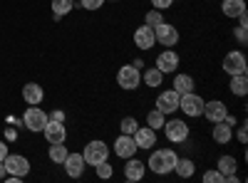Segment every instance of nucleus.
<instances>
[{
    "instance_id": "obj_1",
    "label": "nucleus",
    "mask_w": 248,
    "mask_h": 183,
    "mask_svg": "<svg viewBox=\"0 0 248 183\" xmlns=\"http://www.w3.org/2000/svg\"><path fill=\"white\" fill-rule=\"evenodd\" d=\"M179 161V154L174 149H152L149 151V158H147V169L156 176H169L174 173V166Z\"/></svg>"
},
{
    "instance_id": "obj_2",
    "label": "nucleus",
    "mask_w": 248,
    "mask_h": 183,
    "mask_svg": "<svg viewBox=\"0 0 248 183\" xmlns=\"http://www.w3.org/2000/svg\"><path fill=\"white\" fill-rule=\"evenodd\" d=\"M161 131H164V136H167L169 144H186V141H189V136H191V127L186 124L184 119H176V116L164 121Z\"/></svg>"
},
{
    "instance_id": "obj_3",
    "label": "nucleus",
    "mask_w": 248,
    "mask_h": 183,
    "mask_svg": "<svg viewBox=\"0 0 248 183\" xmlns=\"http://www.w3.org/2000/svg\"><path fill=\"white\" fill-rule=\"evenodd\" d=\"M114 79H117V87H119V89H124V92H137L139 84H141V70H137L132 62H127V65H122V67L117 70Z\"/></svg>"
},
{
    "instance_id": "obj_4",
    "label": "nucleus",
    "mask_w": 248,
    "mask_h": 183,
    "mask_svg": "<svg viewBox=\"0 0 248 183\" xmlns=\"http://www.w3.org/2000/svg\"><path fill=\"white\" fill-rule=\"evenodd\" d=\"M203 97L194 89V92H186V94H181L179 97V112L184 114V116H189V119H201V114H203Z\"/></svg>"
},
{
    "instance_id": "obj_5",
    "label": "nucleus",
    "mask_w": 248,
    "mask_h": 183,
    "mask_svg": "<svg viewBox=\"0 0 248 183\" xmlns=\"http://www.w3.org/2000/svg\"><path fill=\"white\" fill-rule=\"evenodd\" d=\"M221 70H223V74H229V77H233V74H246V72H248V59H246V55H243L241 50H231V52L223 55Z\"/></svg>"
},
{
    "instance_id": "obj_6",
    "label": "nucleus",
    "mask_w": 248,
    "mask_h": 183,
    "mask_svg": "<svg viewBox=\"0 0 248 183\" xmlns=\"http://www.w3.org/2000/svg\"><path fill=\"white\" fill-rule=\"evenodd\" d=\"M47 119H50L47 112L40 109V104H28V109H25V114H23V127H25L28 131H32V134H43Z\"/></svg>"
},
{
    "instance_id": "obj_7",
    "label": "nucleus",
    "mask_w": 248,
    "mask_h": 183,
    "mask_svg": "<svg viewBox=\"0 0 248 183\" xmlns=\"http://www.w3.org/2000/svg\"><path fill=\"white\" fill-rule=\"evenodd\" d=\"M109 146H107V141H102V139H92L90 144L85 146V151H82V156H85L87 161V166H97L102 164V161H109Z\"/></svg>"
},
{
    "instance_id": "obj_8",
    "label": "nucleus",
    "mask_w": 248,
    "mask_h": 183,
    "mask_svg": "<svg viewBox=\"0 0 248 183\" xmlns=\"http://www.w3.org/2000/svg\"><path fill=\"white\" fill-rule=\"evenodd\" d=\"M154 37H156V45H161V47H176L179 40H181V32L174 23L164 20V23H159L154 28Z\"/></svg>"
},
{
    "instance_id": "obj_9",
    "label": "nucleus",
    "mask_w": 248,
    "mask_h": 183,
    "mask_svg": "<svg viewBox=\"0 0 248 183\" xmlns=\"http://www.w3.org/2000/svg\"><path fill=\"white\" fill-rule=\"evenodd\" d=\"M179 65H181V57H179V52L174 47H164L156 55V59H154V67L161 70L164 74H174L179 70Z\"/></svg>"
},
{
    "instance_id": "obj_10",
    "label": "nucleus",
    "mask_w": 248,
    "mask_h": 183,
    "mask_svg": "<svg viewBox=\"0 0 248 183\" xmlns=\"http://www.w3.org/2000/svg\"><path fill=\"white\" fill-rule=\"evenodd\" d=\"M179 92H174V89H161L159 94H156V99H154V109H159L161 114H176L179 112Z\"/></svg>"
},
{
    "instance_id": "obj_11",
    "label": "nucleus",
    "mask_w": 248,
    "mask_h": 183,
    "mask_svg": "<svg viewBox=\"0 0 248 183\" xmlns=\"http://www.w3.org/2000/svg\"><path fill=\"white\" fill-rule=\"evenodd\" d=\"M122 173H124V181H127V183H137V181H141L144 176H147V161H141L137 156L124 158Z\"/></svg>"
},
{
    "instance_id": "obj_12",
    "label": "nucleus",
    "mask_w": 248,
    "mask_h": 183,
    "mask_svg": "<svg viewBox=\"0 0 248 183\" xmlns=\"http://www.w3.org/2000/svg\"><path fill=\"white\" fill-rule=\"evenodd\" d=\"M3 164H5L8 176L25 178V176L30 173V161H28V156H23V154H8V156L3 158Z\"/></svg>"
},
{
    "instance_id": "obj_13",
    "label": "nucleus",
    "mask_w": 248,
    "mask_h": 183,
    "mask_svg": "<svg viewBox=\"0 0 248 183\" xmlns=\"http://www.w3.org/2000/svg\"><path fill=\"white\" fill-rule=\"evenodd\" d=\"M226 114H229V107H226L223 99H209L203 101V119L209 121V124H216V121H223Z\"/></svg>"
},
{
    "instance_id": "obj_14",
    "label": "nucleus",
    "mask_w": 248,
    "mask_h": 183,
    "mask_svg": "<svg viewBox=\"0 0 248 183\" xmlns=\"http://www.w3.org/2000/svg\"><path fill=\"white\" fill-rule=\"evenodd\" d=\"M216 169L223 173V183H238V176H236V171H238V158H236L233 154L218 156Z\"/></svg>"
},
{
    "instance_id": "obj_15",
    "label": "nucleus",
    "mask_w": 248,
    "mask_h": 183,
    "mask_svg": "<svg viewBox=\"0 0 248 183\" xmlns=\"http://www.w3.org/2000/svg\"><path fill=\"white\" fill-rule=\"evenodd\" d=\"M43 136H45L47 144H65V141H67V127H65V121L47 119V124L43 129Z\"/></svg>"
},
{
    "instance_id": "obj_16",
    "label": "nucleus",
    "mask_w": 248,
    "mask_h": 183,
    "mask_svg": "<svg viewBox=\"0 0 248 183\" xmlns=\"http://www.w3.org/2000/svg\"><path fill=\"white\" fill-rule=\"evenodd\" d=\"M154 45H156V37H154V28H149V25H139V28H134V47L137 50H141V52H149V50H154Z\"/></svg>"
},
{
    "instance_id": "obj_17",
    "label": "nucleus",
    "mask_w": 248,
    "mask_h": 183,
    "mask_svg": "<svg viewBox=\"0 0 248 183\" xmlns=\"http://www.w3.org/2000/svg\"><path fill=\"white\" fill-rule=\"evenodd\" d=\"M156 134H159V131H154L152 127H139V129L132 134L137 149H139V151H152V149L156 146V141H159Z\"/></svg>"
},
{
    "instance_id": "obj_18",
    "label": "nucleus",
    "mask_w": 248,
    "mask_h": 183,
    "mask_svg": "<svg viewBox=\"0 0 248 183\" xmlns=\"http://www.w3.org/2000/svg\"><path fill=\"white\" fill-rule=\"evenodd\" d=\"M114 156L117 158H132V156H137V144H134V136H129V134H119L117 139H114Z\"/></svg>"
},
{
    "instance_id": "obj_19",
    "label": "nucleus",
    "mask_w": 248,
    "mask_h": 183,
    "mask_svg": "<svg viewBox=\"0 0 248 183\" xmlns=\"http://www.w3.org/2000/svg\"><path fill=\"white\" fill-rule=\"evenodd\" d=\"M62 166H65V173L70 176V178H82V173H85V169H87V161H85V156L82 154H67V158L62 161Z\"/></svg>"
},
{
    "instance_id": "obj_20",
    "label": "nucleus",
    "mask_w": 248,
    "mask_h": 183,
    "mask_svg": "<svg viewBox=\"0 0 248 183\" xmlns=\"http://www.w3.org/2000/svg\"><path fill=\"white\" fill-rule=\"evenodd\" d=\"M211 139L216 141L218 146L231 144V139H233V127H229L226 121H216V124H211Z\"/></svg>"
},
{
    "instance_id": "obj_21",
    "label": "nucleus",
    "mask_w": 248,
    "mask_h": 183,
    "mask_svg": "<svg viewBox=\"0 0 248 183\" xmlns=\"http://www.w3.org/2000/svg\"><path fill=\"white\" fill-rule=\"evenodd\" d=\"M171 89H174V92H179V94L194 92V89H196V79H194V74H186V72H179V70H176Z\"/></svg>"
},
{
    "instance_id": "obj_22",
    "label": "nucleus",
    "mask_w": 248,
    "mask_h": 183,
    "mask_svg": "<svg viewBox=\"0 0 248 183\" xmlns=\"http://www.w3.org/2000/svg\"><path fill=\"white\" fill-rule=\"evenodd\" d=\"M164 74L161 70H156V67H147L141 72V84L144 87H149V89H159V87H164Z\"/></svg>"
},
{
    "instance_id": "obj_23",
    "label": "nucleus",
    "mask_w": 248,
    "mask_h": 183,
    "mask_svg": "<svg viewBox=\"0 0 248 183\" xmlns=\"http://www.w3.org/2000/svg\"><path fill=\"white\" fill-rule=\"evenodd\" d=\"M221 13L223 17L236 20L241 13H246V0H221Z\"/></svg>"
},
{
    "instance_id": "obj_24",
    "label": "nucleus",
    "mask_w": 248,
    "mask_h": 183,
    "mask_svg": "<svg viewBox=\"0 0 248 183\" xmlns=\"http://www.w3.org/2000/svg\"><path fill=\"white\" fill-rule=\"evenodd\" d=\"M23 99H25V104H40V101L45 99V89L37 82H28L23 87Z\"/></svg>"
},
{
    "instance_id": "obj_25",
    "label": "nucleus",
    "mask_w": 248,
    "mask_h": 183,
    "mask_svg": "<svg viewBox=\"0 0 248 183\" xmlns=\"http://www.w3.org/2000/svg\"><path fill=\"white\" fill-rule=\"evenodd\" d=\"M174 173H176L179 178H191V176L196 173V161L189 158V156H179L176 166H174Z\"/></svg>"
},
{
    "instance_id": "obj_26",
    "label": "nucleus",
    "mask_w": 248,
    "mask_h": 183,
    "mask_svg": "<svg viewBox=\"0 0 248 183\" xmlns=\"http://www.w3.org/2000/svg\"><path fill=\"white\" fill-rule=\"evenodd\" d=\"M229 92L233 97H246L248 94V77L246 74H233L229 77Z\"/></svg>"
},
{
    "instance_id": "obj_27",
    "label": "nucleus",
    "mask_w": 248,
    "mask_h": 183,
    "mask_svg": "<svg viewBox=\"0 0 248 183\" xmlns=\"http://www.w3.org/2000/svg\"><path fill=\"white\" fill-rule=\"evenodd\" d=\"M52 17L55 20H62L65 15H70L75 10V0H52Z\"/></svg>"
},
{
    "instance_id": "obj_28",
    "label": "nucleus",
    "mask_w": 248,
    "mask_h": 183,
    "mask_svg": "<svg viewBox=\"0 0 248 183\" xmlns=\"http://www.w3.org/2000/svg\"><path fill=\"white\" fill-rule=\"evenodd\" d=\"M67 154H70V149L65 144H50V151H47L50 161H52V164H57V166H62V161L67 158Z\"/></svg>"
},
{
    "instance_id": "obj_29",
    "label": "nucleus",
    "mask_w": 248,
    "mask_h": 183,
    "mask_svg": "<svg viewBox=\"0 0 248 183\" xmlns=\"http://www.w3.org/2000/svg\"><path fill=\"white\" fill-rule=\"evenodd\" d=\"M164 121H167V114H161L159 109H149L147 112V127H152L154 131H161Z\"/></svg>"
},
{
    "instance_id": "obj_30",
    "label": "nucleus",
    "mask_w": 248,
    "mask_h": 183,
    "mask_svg": "<svg viewBox=\"0 0 248 183\" xmlns=\"http://www.w3.org/2000/svg\"><path fill=\"white\" fill-rule=\"evenodd\" d=\"M94 169V176L99 178V181H109L112 176H114V166L109 164V161H102V164H97V166H92Z\"/></svg>"
},
{
    "instance_id": "obj_31",
    "label": "nucleus",
    "mask_w": 248,
    "mask_h": 183,
    "mask_svg": "<svg viewBox=\"0 0 248 183\" xmlns=\"http://www.w3.org/2000/svg\"><path fill=\"white\" fill-rule=\"evenodd\" d=\"M139 129V121H137V116H122V121H119V134H134Z\"/></svg>"
},
{
    "instance_id": "obj_32",
    "label": "nucleus",
    "mask_w": 248,
    "mask_h": 183,
    "mask_svg": "<svg viewBox=\"0 0 248 183\" xmlns=\"http://www.w3.org/2000/svg\"><path fill=\"white\" fill-rule=\"evenodd\" d=\"M159 23H164V13H161V10H156V8H149L147 13H144V25L156 28Z\"/></svg>"
},
{
    "instance_id": "obj_33",
    "label": "nucleus",
    "mask_w": 248,
    "mask_h": 183,
    "mask_svg": "<svg viewBox=\"0 0 248 183\" xmlns=\"http://www.w3.org/2000/svg\"><path fill=\"white\" fill-rule=\"evenodd\" d=\"M201 181H203V183H223V173L214 166V169H209V171L201 176Z\"/></svg>"
},
{
    "instance_id": "obj_34",
    "label": "nucleus",
    "mask_w": 248,
    "mask_h": 183,
    "mask_svg": "<svg viewBox=\"0 0 248 183\" xmlns=\"http://www.w3.org/2000/svg\"><path fill=\"white\" fill-rule=\"evenodd\" d=\"M105 3L107 0H79V8H85L90 13H97L99 8H105Z\"/></svg>"
},
{
    "instance_id": "obj_35",
    "label": "nucleus",
    "mask_w": 248,
    "mask_h": 183,
    "mask_svg": "<svg viewBox=\"0 0 248 183\" xmlns=\"http://www.w3.org/2000/svg\"><path fill=\"white\" fill-rule=\"evenodd\" d=\"M233 37L238 40V45H241V47H246V42H248V25H238V28H233Z\"/></svg>"
},
{
    "instance_id": "obj_36",
    "label": "nucleus",
    "mask_w": 248,
    "mask_h": 183,
    "mask_svg": "<svg viewBox=\"0 0 248 183\" xmlns=\"http://www.w3.org/2000/svg\"><path fill=\"white\" fill-rule=\"evenodd\" d=\"M149 3H152V8H156L161 13H167V10L174 8V0H149Z\"/></svg>"
},
{
    "instance_id": "obj_37",
    "label": "nucleus",
    "mask_w": 248,
    "mask_h": 183,
    "mask_svg": "<svg viewBox=\"0 0 248 183\" xmlns=\"http://www.w3.org/2000/svg\"><path fill=\"white\" fill-rule=\"evenodd\" d=\"M238 127V124H236ZM236 139H238V144L241 146H246V141H248V131H246V121H243V124L238 127V131H236Z\"/></svg>"
},
{
    "instance_id": "obj_38",
    "label": "nucleus",
    "mask_w": 248,
    "mask_h": 183,
    "mask_svg": "<svg viewBox=\"0 0 248 183\" xmlns=\"http://www.w3.org/2000/svg\"><path fill=\"white\" fill-rule=\"evenodd\" d=\"M47 116H50V119H55V121H65V112H62V109H52Z\"/></svg>"
},
{
    "instance_id": "obj_39",
    "label": "nucleus",
    "mask_w": 248,
    "mask_h": 183,
    "mask_svg": "<svg viewBox=\"0 0 248 183\" xmlns=\"http://www.w3.org/2000/svg\"><path fill=\"white\" fill-rule=\"evenodd\" d=\"M8 154H10V149H8V144H5V141H3V139H0V161H3V158H5Z\"/></svg>"
},
{
    "instance_id": "obj_40",
    "label": "nucleus",
    "mask_w": 248,
    "mask_h": 183,
    "mask_svg": "<svg viewBox=\"0 0 248 183\" xmlns=\"http://www.w3.org/2000/svg\"><path fill=\"white\" fill-rule=\"evenodd\" d=\"M5 139H10V141L17 139V131H15V129H8V131H5Z\"/></svg>"
},
{
    "instance_id": "obj_41",
    "label": "nucleus",
    "mask_w": 248,
    "mask_h": 183,
    "mask_svg": "<svg viewBox=\"0 0 248 183\" xmlns=\"http://www.w3.org/2000/svg\"><path fill=\"white\" fill-rule=\"evenodd\" d=\"M5 176H8V171H5V164L0 161V178H5Z\"/></svg>"
},
{
    "instance_id": "obj_42",
    "label": "nucleus",
    "mask_w": 248,
    "mask_h": 183,
    "mask_svg": "<svg viewBox=\"0 0 248 183\" xmlns=\"http://www.w3.org/2000/svg\"><path fill=\"white\" fill-rule=\"evenodd\" d=\"M109 3H119V0H109Z\"/></svg>"
}]
</instances>
